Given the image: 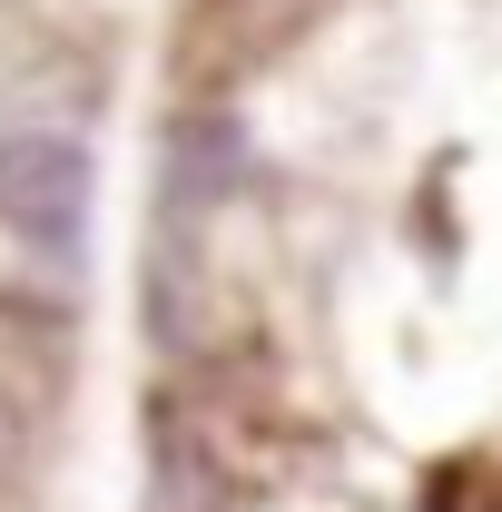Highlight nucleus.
Instances as JSON below:
<instances>
[{
	"mask_svg": "<svg viewBox=\"0 0 502 512\" xmlns=\"http://www.w3.org/2000/svg\"><path fill=\"white\" fill-rule=\"evenodd\" d=\"M0 227L30 256H79V227H89V148L60 138V128L0 138Z\"/></svg>",
	"mask_w": 502,
	"mask_h": 512,
	"instance_id": "obj_1",
	"label": "nucleus"
},
{
	"mask_svg": "<svg viewBox=\"0 0 502 512\" xmlns=\"http://www.w3.org/2000/svg\"><path fill=\"white\" fill-rule=\"evenodd\" d=\"M247 178V128L217 119V109H188V119L168 128V217H188V207H217V197Z\"/></svg>",
	"mask_w": 502,
	"mask_h": 512,
	"instance_id": "obj_2",
	"label": "nucleus"
}]
</instances>
